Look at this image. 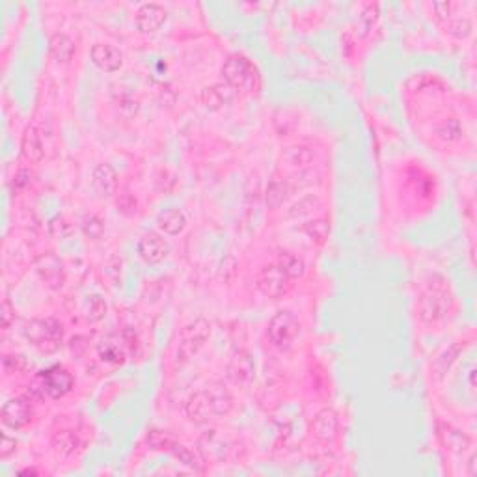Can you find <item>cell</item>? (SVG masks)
Returning a JSON list of instances; mask_svg holds the SVG:
<instances>
[{
  "label": "cell",
  "mask_w": 477,
  "mask_h": 477,
  "mask_svg": "<svg viewBox=\"0 0 477 477\" xmlns=\"http://www.w3.org/2000/svg\"><path fill=\"white\" fill-rule=\"evenodd\" d=\"M222 75L226 84L241 94H254L255 90L260 88L258 69L248 58L238 56V54L229 56L222 66Z\"/></svg>",
  "instance_id": "1"
},
{
  "label": "cell",
  "mask_w": 477,
  "mask_h": 477,
  "mask_svg": "<svg viewBox=\"0 0 477 477\" xmlns=\"http://www.w3.org/2000/svg\"><path fill=\"white\" fill-rule=\"evenodd\" d=\"M26 342L45 353H52L60 347L64 339V327L56 319H32L23 328Z\"/></svg>",
  "instance_id": "2"
},
{
  "label": "cell",
  "mask_w": 477,
  "mask_h": 477,
  "mask_svg": "<svg viewBox=\"0 0 477 477\" xmlns=\"http://www.w3.org/2000/svg\"><path fill=\"white\" fill-rule=\"evenodd\" d=\"M211 336V325L205 321L203 317L192 321L191 325L183 328L179 334V343H177L176 351V362L185 363L188 362L194 354L203 347V343L207 342V337Z\"/></svg>",
  "instance_id": "3"
},
{
  "label": "cell",
  "mask_w": 477,
  "mask_h": 477,
  "mask_svg": "<svg viewBox=\"0 0 477 477\" xmlns=\"http://www.w3.org/2000/svg\"><path fill=\"white\" fill-rule=\"evenodd\" d=\"M301 332V322L289 310H280L269 322V339L278 349H289Z\"/></svg>",
  "instance_id": "4"
},
{
  "label": "cell",
  "mask_w": 477,
  "mask_h": 477,
  "mask_svg": "<svg viewBox=\"0 0 477 477\" xmlns=\"http://www.w3.org/2000/svg\"><path fill=\"white\" fill-rule=\"evenodd\" d=\"M37 388L42 390L43 395H47L51 399H60L64 395H68L73 388V377L68 369L54 366L37 375Z\"/></svg>",
  "instance_id": "5"
},
{
  "label": "cell",
  "mask_w": 477,
  "mask_h": 477,
  "mask_svg": "<svg viewBox=\"0 0 477 477\" xmlns=\"http://www.w3.org/2000/svg\"><path fill=\"white\" fill-rule=\"evenodd\" d=\"M255 282H258V289L269 298H280L282 295H286L287 287H289V276L278 265L263 267Z\"/></svg>",
  "instance_id": "6"
},
{
  "label": "cell",
  "mask_w": 477,
  "mask_h": 477,
  "mask_svg": "<svg viewBox=\"0 0 477 477\" xmlns=\"http://www.w3.org/2000/svg\"><path fill=\"white\" fill-rule=\"evenodd\" d=\"M449 311V296L438 287H433L421 296L420 301V317L423 322H438L447 315Z\"/></svg>",
  "instance_id": "7"
},
{
  "label": "cell",
  "mask_w": 477,
  "mask_h": 477,
  "mask_svg": "<svg viewBox=\"0 0 477 477\" xmlns=\"http://www.w3.org/2000/svg\"><path fill=\"white\" fill-rule=\"evenodd\" d=\"M32 420V405L25 397L8 399L2 406V423L10 429H23Z\"/></svg>",
  "instance_id": "8"
},
{
  "label": "cell",
  "mask_w": 477,
  "mask_h": 477,
  "mask_svg": "<svg viewBox=\"0 0 477 477\" xmlns=\"http://www.w3.org/2000/svg\"><path fill=\"white\" fill-rule=\"evenodd\" d=\"M138 254L147 263H161L170 254V244L159 234L150 231V234H145L140 238V243H138Z\"/></svg>",
  "instance_id": "9"
},
{
  "label": "cell",
  "mask_w": 477,
  "mask_h": 477,
  "mask_svg": "<svg viewBox=\"0 0 477 477\" xmlns=\"http://www.w3.org/2000/svg\"><path fill=\"white\" fill-rule=\"evenodd\" d=\"M90 56H92V62L97 66L101 71L107 73H114L121 68V64H123V56H121V52L114 47V45H109V43H97L92 47V52H90Z\"/></svg>",
  "instance_id": "10"
},
{
  "label": "cell",
  "mask_w": 477,
  "mask_h": 477,
  "mask_svg": "<svg viewBox=\"0 0 477 477\" xmlns=\"http://www.w3.org/2000/svg\"><path fill=\"white\" fill-rule=\"evenodd\" d=\"M167 21V10L159 4H144L136 11V26L144 34H153Z\"/></svg>",
  "instance_id": "11"
},
{
  "label": "cell",
  "mask_w": 477,
  "mask_h": 477,
  "mask_svg": "<svg viewBox=\"0 0 477 477\" xmlns=\"http://www.w3.org/2000/svg\"><path fill=\"white\" fill-rule=\"evenodd\" d=\"M92 185L101 198L114 196L116 187H118V176H116L114 168L104 162L97 164L92 174Z\"/></svg>",
  "instance_id": "12"
},
{
  "label": "cell",
  "mask_w": 477,
  "mask_h": 477,
  "mask_svg": "<svg viewBox=\"0 0 477 477\" xmlns=\"http://www.w3.org/2000/svg\"><path fill=\"white\" fill-rule=\"evenodd\" d=\"M254 373H255V366H254V362H252V356H250L248 353H244V351L235 353L234 358H231V362H229V366H228L229 379L237 384H246L254 379Z\"/></svg>",
  "instance_id": "13"
},
{
  "label": "cell",
  "mask_w": 477,
  "mask_h": 477,
  "mask_svg": "<svg viewBox=\"0 0 477 477\" xmlns=\"http://www.w3.org/2000/svg\"><path fill=\"white\" fill-rule=\"evenodd\" d=\"M209 399L211 412L217 416H228L234 409V395L229 394V390L220 382H215L205 390Z\"/></svg>",
  "instance_id": "14"
},
{
  "label": "cell",
  "mask_w": 477,
  "mask_h": 477,
  "mask_svg": "<svg viewBox=\"0 0 477 477\" xmlns=\"http://www.w3.org/2000/svg\"><path fill=\"white\" fill-rule=\"evenodd\" d=\"M311 430L317 440L321 442H332L337 435V416L334 410L325 409L313 418Z\"/></svg>",
  "instance_id": "15"
},
{
  "label": "cell",
  "mask_w": 477,
  "mask_h": 477,
  "mask_svg": "<svg viewBox=\"0 0 477 477\" xmlns=\"http://www.w3.org/2000/svg\"><path fill=\"white\" fill-rule=\"evenodd\" d=\"M235 90L231 86H228L226 83H218L209 86L202 92V103L207 107L209 110H218L229 104L234 101Z\"/></svg>",
  "instance_id": "16"
},
{
  "label": "cell",
  "mask_w": 477,
  "mask_h": 477,
  "mask_svg": "<svg viewBox=\"0 0 477 477\" xmlns=\"http://www.w3.org/2000/svg\"><path fill=\"white\" fill-rule=\"evenodd\" d=\"M97 353L104 362L121 363L127 356V349H125V342L119 336H107L97 345Z\"/></svg>",
  "instance_id": "17"
},
{
  "label": "cell",
  "mask_w": 477,
  "mask_h": 477,
  "mask_svg": "<svg viewBox=\"0 0 477 477\" xmlns=\"http://www.w3.org/2000/svg\"><path fill=\"white\" fill-rule=\"evenodd\" d=\"M157 224H159V229L167 235H177L187 228V217H185L181 209L170 207L159 213Z\"/></svg>",
  "instance_id": "18"
},
{
  "label": "cell",
  "mask_w": 477,
  "mask_h": 477,
  "mask_svg": "<svg viewBox=\"0 0 477 477\" xmlns=\"http://www.w3.org/2000/svg\"><path fill=\"white\" fill-rule=\"evenodd\" d=\"M23 157H25L28 162H40L43 159V142L40 131L30 125L26 127L25 135H23Z\"/></svg>",
  "instance_id": "19"
},
{
  "label": "cell",
  "mask_w": 477,
  "mask_h": 477,
  "mask_svg": "<svg viewBox=\"0 0 477 477\" xmlns=\"http://www.w3.org/2000/svg\"><path fill=\"white\" fill-rule=\"evenodd\" d=\"M209 414H211V406H209V399L205 392H198L188 399L187 403V416L188 420L202 425L209 420Z\"/></svg>",
  "instance_id": "20"
},
{
  "label": "cell",
  "mask_w": 477,
  "mask_h": 477,
  "mask_svg": "<svg viewBox=\"0 0 477 477\" xmlns=\"http://www.w3.org/2000/svg\"><path fill=\"white\" fill-rule=\"evenodd\" d=\"M77 446H78L77 435H75L73 430H68V429L56 430L54 436H52V447H54L56 455H60V457L73 455L75 449H77Z\"/></svg>",
  "instance_id": "21"
},
{
  "label": "cell",
  "mask_w": 477,
  "mask_h": 477,
  "mask_svg": "<svg viewBox=\"0 0 477 477\" xmlns=\"http://www.w3.org/2000/svg\"><path fill=\"white\" fill-rule=\"evenodd\" d=\"M51 52L58 62H69L75 54V43L66 34H54L51 37Z\"/></svg>",
  "instance_id": "22"
},
{
  "label": "cell",
  "mask_w": 477,
  "mask_h": 477,
  "mask_svg": "<svg viewBox=\"0 0 477 477\" xmlns=\"http://www.w3.org/2000/svg\"><path fill=\"white\" fill-rule=\"evenodd\" d=\"M170 453L174 457H176L177 461L181 462V464L188 466V468H191V470H194V472H202V470H203L202 457L198 455L196 452H192L191 447H187V446H183V444H177V442H174V446L170 447Z\"/></svg>",
  "instance_id": "23"
},
{
  "label": "cell",
  "mask_w": 477,
  "mask_h": 477,
  "mask_svg": "<svg viewBox=\"0 0 477 477\" xmlns=\"http://www.w3.org/2000/svg\"><path fill=\"white\" fill-rule=\"evenodd\" d=\"M276 265H278L289 278H301V276H304V272H306V265H304V261H302L298 255L291 254V252H282V254L278 255V263Z\"/></svg>",
  "instance_id": "24"
},
{
  "label": "cell",
  "mask_w": 477,
  "mask_h": 477,
  "mask_svg": "<svg viewBox=\"0 0 477 477\" xmlns=\"http://www.w3.org/2000/svg\"><path fill=\"white\" fill-rule=\"evenodd\" d=\"M284 159L293 167H304L313 159V151L306 147V145H291V147L284 151Z\"/></svg>",
  "instance_id": "25"
},
{
  "label": "cell",
  "mask_w": 477,
  "mask_h": 477,
  "mask_svg": "<svg viewBox=\"0 0 477 477\" xmlns=\"http://www.w3.org/2000/svg\"><path fill=\"white\" fill-rule=\"evenodd\" d=\"M107 315V302L101 295L88 296V304H86V317L90 321H101Z\"/></svg>",
  "instance_id": "26"
},
{
  "label": "cell",
  "mask_w": 477,
  "mask_h": 477,
  "mask_svg": "<svg viewBox=\"0 0 477 477\" xmlns=\"http://www.w3.org/2000/svg\"><path fill=\"white\" fill-rule=\"evenodd\" d=\"M83 231L86 237L94 238V241H97V238L103 237V231H104V226H103V220L99 217H95V215H86V217L83 218Z\"/></svg>",
  "instance_id": "27"
},
{
  "label": "cell",
  "mask_w": 477,
  "mask_h": 477,
  "mask_svg": "<svg viewBox=\"0 0 477 477\" xmlns=\"http://www.w3.org/2000/svg\"><path fill=\"white\" fill-rule=\"evenodd\" d=\"M287 185L284 181H272L267 188V203L269 207H278L287 198Z\"/></svg>",
  "instance_id": "28"
},
{
  "label": "cell",
  "mask_w": 477,
  "mask_h": 477,
  "mask_svg": "<svg viewBox=\"0 0 477 477\" xmlns=\"http://www.w3.org/2000/svg\"><path fill=\"white\" fill-rule=\"evenodd\" d=\"M436 135L440 136L442 140L455 142L461 138V125H459V121L455 118L446 119L444 123L436 127Z\"/></svg>",
  "instance_id": "29"
},
{
  "label": "cell",
  "mask_w": 477,
  "mask_h": 477,
  "mask_svg": "<svg viewBox=\"0 0 477 477\" xmlns=\"http://www.w3.org/2000/svg\"><path fill=\"white\" fill-rule=\"evenodd\" d=\"M455 356H457V347H449V349H446L442 354H438V358H436L435 363H433V369H435V373L438 379H440L442 375L446 373L447 369H449V366L453 363Z\"/></svg>",
  "instance_id": "30"
},
{
  "label": "cell",
  "mask_w": 477,
  "mask_h": 477,
  "mask_svg": "<svg viewBox=\"0 0 477 477\" xmlns=\"http://www.w3.org/2000/svg\"><path fill=\"white\" fill-rule=\"evenodd\" d=\"M304 231H306L311 238H315L317 243H322V241L328 237L330 226H328L327 220H311V222H308L306 226H304Z\"/></svg>",
  "instance_id": "31"
},
{
  "label": "cell",
  "mask_w": 477,
  "mask_h": 477,
  "mask_svg": "<svg viewBox=\"0 0 477 477\" xmlns=\"http://www.w3.org/2000/svg\"><path fill=\"white\" fill-rule=\"evenodd\" d=\"M174 442L176 440L170 435H167V433H162V430H151L150 435H147V444L153 449H167V452H170Z\"/></svg>",
  "instance_id": "32"
},
{
  "label": "cell",
  "mask_w": 477,
  "mask_h": 477,
  "mask_svg": "<svg viewBox=\"0 0 477 477\" xmlns=\"http://www.w3.org/2000/svg\"><path fill=\"white\" fill-rule=\"evenodd\" d=\"M49 231L54 238H66L69 234H71V226L66 222V218L56 215V217H52L49 220Z\"/></svg>",
  "instance_id": "33"
},
{
  "label": "cell",
  "mask_w": 477,
  "mask_h": 477,
  "mask_svg": "<svg viewBox=\"0 0 477 477\" xmlns=\"http://www.w3.org/2000/svg\"><path fill=\"white\" fill-rule=\"evenodd\" d=\"M45 267H40V272H42L43 280L47 282H54V278H52V274L56 276V280L62 276V265L58 263V260H54V258H45ZM62 280V278H60Z\"/></svg>",
  "instance_id": "34"
},
{
  "label": "cell",
  "mask_w": 477,
  "mask_h": 477,
  "mask_svg": "<svg viewBox=\"0 0 477 477\" xmlns=\"http://www.w3.org/2000/svg\"><path fill=\"white\" fill-rule=\"evenodd\" d=\"M447 28H449V32L455 34V36L466 37L468 34H470V30H472V23L468 21V19L459 17V19H449V21H447Z\"/></svg>",
  "instance_id": "35"
},
{
  "label": "cell",
  "mask_w": 477,
  "mask_h": 477,
  "mask_svg": "<svg viewBox=\"0 0 477 477\" xmlns=\"http://www.w3.org/2000/svg\"><path fill=\"white\" fill-rule=\"evenodd\" d=\"M17 442L8 435H2V446H0V459H8L11 453H16Z\"/></svg>",
  "instance_id": "36"
},
{
  "label": "cell",
  "mask_w": 477,
  "mask_h": 477,
  "mask_svg": "<svg viewBox=\"0 0 477 477\" xmlns=\"http://www.w3.org/2000/svg\"><path fill=\"white\" fill-rule=\"evenodd\" d=\"M435 10L438 11V17H440L442 21H449V13L453 10V4H449V2H436Z\"/></svg>",
  "instance_id": "37"
},
{
  "label": "cell",
  "mask_w": 477,
  "mask_h": 477,
  "mask_svg": "<svg viewBox=\"0 0 477 477\" xmlns=\"http://www.w3.org/2000/svg\"><path fill=\"white\" fill-rule=\"evenodd\" d=\"M0 315H2V328L6 330V328L10 327L11 317H13V310H11L10 302H8V301L2 302V313H0Z\"/></svg>",
  "instance_id": "38"
}]
</instances>
